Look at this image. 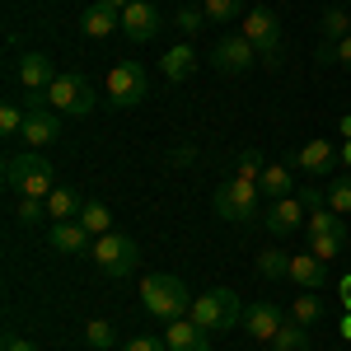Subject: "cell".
<instances>
[{
  "mask_svg": "<svg viewBox=\"0 0 351 351\" xmlns=\"http://www.w3.org/2000/svg\"><path fill=\"white\" fill-rule=\"evenodd\" d=\"M80 211H84V197L75 188H61V183H56V188L47 192V216L52 220H80Z\"/></svg>",
  "mask_w": 351,
  "mask_h": 351,
  "instance_id": "obj_20",
  "label": "cell"
},
{
  "mask_svg": "<svg viewBox=\"0 0 351 351\" xmlns=\"http://www.w3.org/2000/svg\"><path fill=\"white\" fill-rule=\"evenodd\" d=\"M197 160V150H192V145H183V150H173V164H192Z\"/></svg>",
  "mask_w": 351,
  "mask_h": 351,
  "instance_id": "obj_41",
  "label": "cell"
},
{
  "mask_svg": "<svg viewBox=\"0 0 351 351\" xmlns=\"http://www.w3.org/2000/svg\"><path fill=\"white\" fill-rule=\"evenodd\" d=\"M47 243H52L56 253H66V258L94 253V234L84 230L80 220H52V225H47Z\"/></svg>",
  "mask_w": 351,
  "mask_h": 351,
  "instance_id": "obj_13",
  "label": "cell"
},
{
  "mask_svg": "<svg viewBox=\"0 0 351 351\" xmlns=\"http://www.w3.org/2000/svg\"><path fill=\"white\" fill-rule=\"evenodd\" d=\"M141 304H145V314H155L160 324H173V319H188L192 295H188V286H183L178 276L155 271V276L141 281Z\"/></svg>",
  "mask_w": 351,
  "mask_h": 351,
  "instance_id": "obj_1",
  "label": "cell"
},
{
  "mask_svg": "<svg viewBox=\"0 0 351 351\" xmlns=\"http://www.w3.org/2000/svg\"><path fill=\"white\" fill-rule=\"evenodd\" d=\"M24 141L28 145H52V141H61V112L47 104V94H28V104H24Z\"/></svg>",
  "mask_w": 351,
  "mask_h": 351,
  "instance_id": "obj_8",
  "label": "cell"
},
{
  "mask_svg": "<svg viewBox=\"0 0 351 351\" xmlns=\"http://www.w3.org/2000/svg\"><path fill=\"white\" fill-rule=\"evenodd\" d=\"M258 271H263L267 281L291 276V253H281V248H263V253H258Z\"/></svg>",
  "mask_w": 351,
  "mask_h": 351,
  "instance_id": "obj_28",
  "label": "cell"
},
{
  "mask_svg": "<svg viewBox=\"0 0 351 351\" xmlns=\"http://www.w3.org/2000/svg\"><path fill=\"white\" fill-rule=\"evenodd\" d=\"M243 38L253 43V52L263 56L271 71L281 66V24H276V14H271V10L253 5V10L243 14Z\"/></svg>",
  "mask_w": 351,
  "mask_h": 351,
  "instance_id": "obj_7",
  "label": "cell"
},
{
  "mask_svg": "<svg viewBox=\"0 0 351 351\" xmlns=\"http://www.w3.org/2000/svg\"><path fill=\"white\" fill-rule=\"evenodd\" d=\"M295 197H300V202H304V211H319V206H328V197H324V192H319V188H300Z\"/></svg>",
  "mask_w": 351,
  "mask_h": 351,
  "instance_id": "obj_39",
  "label": "cell"
},
{
  "mask_svg": "<svg viewBox=\"0 0 351 351\" xmlns=\"http://www.w3.org/2000/svg\"><path fill=\"white\" fill-rule=\"evenodd\" d=\"M243 0H202V14L211 19V24H230V19H239Z\"/></svg>",
  "mask_w": 351,
  "mask_h": 351,
  "instance_id": "obj_32",
  "label": "cell"
},
{
  "mask_svg": "<svg viewBox=\"0 0 351 351\" xmlns=\"http://www.w3.org/2000/svg\"><path fill=\"white\" fill-rule=\"evenodd\" d=\"M19 225H43L47 220V197H19Z\"/></svg>",
  "mask_w": 351,
  "mask_h": 351,
  "instance_id": "obj_34",
  "label": "cell"
},
{
  "mask_svg": "<svg viewBox=\"0 0 351 351\" xmlns=\"http://www.w3.org/2000/svg\"><path fill=\"white\" fill-rule=\"evenodd\" d=\"M304 202L300 197H281V202H271L267 211H263V225H267V234H276V239H286V234H295V230H304Z\"/></svg>",
  "mask_w": 351,
  "mask_h": 351,
  "instance_id": "obj_11",
  "label": "cell"
},
{
  "mask_svg": "<svg viewBox=\"0 0 351 351\" xmlns=\"http://www.w3.org/2000/svg\"><path fill=\"white\" fill-rule=\"evenodd\" d=\"M319 61H324V66H347L351 71V38H342V43H324V47H319Z\"/></svg>",
  "mask_w": 351,
  "mask_h": 351,
  "instance_id": "obj_35",
  "label": "cell"
},
{
  "mask_svg": "<svg viewBox=\"0 0 351 351\" xmlns=\"http://www.w3.org/2000/svg\"><path fill=\"white\" fill-rule=\"evenodd\" d=\"M160 66H164V80L178 84V80H188L192 71H197V52H192L188 43H178V47H169V52H164Z\"/></svg>",
  "mask_w": 351,
  "mask_h": 351,
  "instance_id": "obj_22",
  "label": "cell"
},
{
  "mask_svg": "<svg viewBox=\"0 0 351 351\" xmlns=\"http://www.w3.org/2000/svg\"><path fill=\"white\" fill-rule=\"evenodd\" d=\"M342 337H347V342H351V314H347V319H342Z\"/></svg>",
  "mask_w": 351,
  "mask_h": 351,
  "instance_id": "obj_46",
  "label": "cell"
},
{
  "mask_svg": "<svg viewBox=\"0 0 351 351\" xmlns=\"http://www.w3.org/2000/svg\"><path fill=\"white\" fill-rule=\"evenodd\" d=\"M271 351H309V332L295 324V319H286L281 332L271 337Z\"/></svg>",
  "mask_w": 351,
  "mask_h": 351,
  "instance_id": "obj_27",
  "label": "cell"
},
{
  "mask_svg": "<svg viewBox=\"0 0 351 351\" xmlns=\"http://www.w3.org/2000/svg\"><path fill=\"white\" fill-rule=\"evenodd\" d=\"M104 5H108V10H117V14H122V10H127V5H132V0H104Z\"/></svg>",
  "mask_w": 351,
  "mask_h": 351,
  "instance_id": "obj_44",
  "label": "cell"
},
{
  "mask_svg": "<svg viewBox=\"0 0 351 351\" xmlns=\"http://www.w3.org/2000/svg\"><path fill=\"white\" fill-rule=\"evenodd\" d=\"M24 117H28V112L19 108V104H5V108H0V132L19 136V132H24Z\"/></svg>",
  "mask_w": 351,
  "mask_h": 351,
  "instance_id": "obj_36",
  "label": "cell"
},
{
  "mask_svg": "<svg viewBox=\"0 0 351 351\" xmlns=\"http://www.w3.org/2000/svg\"><path fill=\"white\" fill-rule=\"evenodd\" d=\"M258 202H263L258 178H243V173H230V178L216 188V197H211L216 216L220 220H234V225H248V220L258 216Z\"/></svg>",
  "mask_w": 351,
  "mask_h": 351,
  "instance_id": "obj_3",
  "label": "cell"
},
{
  "mask_svg": "<svg viewBox=\"0 0 351 351\" xmlns=\"http://www.w3.org/2000/svg\"><path fill=\"white\" fill-rule=\"evenodd\" d=\"M104 276H132L141 267V243L132 234H104V239H94V253H89Z\"/></svg>",
  "mask_w": 351,
  "mask_h": 351,
  "instance_id": "obj_6",
  "label": "cell"
},
{
  "mask_svg": "<svg viewBox=\"0 0 351 351\" xmlns=\"http://www.w3.org/2000/svg\"><path fill=\"white\" fill-rule=\"evenodd\" d=\"M160 10L150 5V0H132L127 10H122V33L132 38V43H150V38H160Z\"/></svg>",
  "mask_w": 351,
  "mask_h": 351,
  "instance_id": "obj_12",
  "label": "cell"
},
{
  "mask_svg": "<svg viewBox=\"0 0 351 351\" xmlns=\"http://www.w3.org/2000/svg\"><path fill=\"white\" fill-rule=\"evenodd\" d=\"M14 75H19V84H24L28 94H47V89H52V80L61 75V71L52 66V56L24 52V56H19V71H14Z\"/></svg>",
  "mask_w": 351,
  "mask_h": 351,
  "instance_id": "obj_14",
  "label": "cell"
},
{
  "mask_svg": "<svg viewBox=\"0 0 351 351\" xmlns=\"http://www.w3.org/2000/svg\"><path fill=\"white\" fill-rule=\"evenodd\" d=\"M117 28H122V14L108 10L104 0H94V5L80 14V33H84V38H112Z\"/></svg>",
  "mask_w": 351,
  "mask_h": 351,
  "instance_id": "obj_19",
  "label": "cell"
},
{
  "mask_svg": "<svg viewBox=\"0 0 351 351\" xmlns=\"http://www.w3.org/2000/svg\"><path fill=\"white\" fill-rule=\"evenodd\" d=\"M337 291H342V304H347V314H351V276H342V281H337Z\"/></svg>",
  "mask_w": 351,
  "mask_h": 351,
  "instance_id": "obj_42",
  "label": "cell"
},
{
  "mask_svg": "<svg viewBox=\"0 0 351 351\" xmlns=\"http://www.w3.org/2000/svg\"><path fill=\"white\" fill-rule=\"evenodd\" d=\"M328 206L337 211V216H351V178H328Z\"/></svg>",
  "mask_w": 351,
  "mask_h": 351,
  "instance_id": "obj_31",
  "label": "cell"
},
{
  "mask_svg": "<svg viewBox=\"0 0 351 351\" xmlns=\"http://www.w3.org/2000/svg\"><path fill=\"white\" fill-rule=\"evenodd\" d=\"M281 324H286V314H281V309H276L271 300H258V304H253V309L243 314V328H248V332H253L258 342H271V337L281 332Z\"/></svg>",
  "mask_w": 351,
  "mask_h": 351,
  "instance_id": "obj_16",
  "label": "cell"
},
{
  "mask_svg": "<svg viewBox=\"0 0 351 351\" xmlns=\"http://www.w3.org/2000/svg\"><path fill=\"white\" fill-rule=\"evenodd\" d=\"M84 342L94 351H108V347H117V332H112L108 319H94V324H84Z\"/></svg>",
  "mask_w": 351,
  "mask_h": 351,
  "instance_id": "obj_30",
  "label": "cell"
},
{
  "mask_svg": "<svg viewBox=\"0 0 351 351\" xmlns=\"http://www.w3.org/2000/svg\"><path fill=\"white\" fill-rule=\"evenodd\" d=\"M304 234H337V239H347V230H342V216H337L332 206H319V211H309V216H304Z\"/></svg>",
  "mask_w": 351,
  "mask_h": 351,
  "instance_id": "obj_23",
  "label": "cell"
},
{
  "mask_svg": "<svg viewBox=\"0 0 351 351\" xmlns=\"http://www.w3.org/2000/svg\"><path fill=\"white\" fill-rule=\"evenodd\" d=\"M5 188L14 197H47L56 188V169L38 150H19L5 160Z\"/></svg>",
  "mask_w": 351,
  "mask_h": 351,
  "instance_id": "obj_2",
  "label": "cell"
},
{
  "mask_svg": "<svg viewBox=\"0 0 351 351\" xmlns=\"http://www.w3.org/2000/svg\"><path fill=\"white\" fill-rule=\"evenodd\" d=\"M342 164L351 169V141H342Z\"/></svg>",
  "mask_w": 351,
  "mask_h": 351,
  "instance_id": "obj_45",
  "label": "cell"
},
{
  "mask_svg": "<svg viewBox=\"0 0 351 351\" xmlns=\"http://www.w3.org/2000/svg\"><path fill=\"white\" fill-rule=\"evenodd\" d=\"M319 24H324V43H342V38H351V14L342 10V5H328Z\"/></svg>",
  "mask_w": 351,
  "mask_h": 351,
  "instance_id": "obj_26",
  "label": "cell"
},
{
  "mask_svg": "<svg viewBox=\"0 0 351 351\" xmlns=\"http://www.w3.org/2000/svg\"><path fill=\"white\" fill-rule=\"evenodd\" d=\"M337 136H342V141H351V112L342 117V122H337Z\"/></svg>",
  "mask_w": 351,
  "mask_h": 351,
  "instance_id": "obj_43",
  "label": "cell"
},
{
  "mask_svg": "<svg viewBox=\"0 0 351 351\" xmlns=\"http://www.w3.org/2000/svg\"><path fill=\"white\" fill-rule=\"evenodd\" d=\"M304 253H314V258L332 263V258L342 253V239H337V234H304Z\"/></svg>",
  "mask_w": 351,
  "mask_h": 351,
  "instance_id": "obj_29",
  "label": "cell"
},
{
  "mask_svg": "<svg viewBox=\"0 0 351 351\" xmlns=\"http://www.w3.org/2000/svg\"><path fill=\"white\" fill-rule=\"evenodd\" d=\"M145 94H150V80H145V71L136 61H117L108 71V104L112 108H136Z\"/></svg>",
  "mask_w": 351,
  "mask_h": 351,
  "instance_id": "obj_9",
  "label": "cell"
},
{
  "mask_svg": "<svg viewBox=\"0 0 351 351\" xmlns=\"http://www.w3.org/2000/svg\"><path fill=\"white\" fill-rule=\"evenodd\" d=\"M0 351H38V347L28 342L24 332H5V342H0Z\"/></svg>",
  "mask_w": 351,
  "mask_h": 351,
  "instance_id": "obj_40",
  "label": "cell"
},
{
  "mask_svg": "<svg viewBox=\"0 0 351 351\" xmlns=\"http://www.w3.org/2000/svg\"><path fill=\"white\" fill-rule=\"evenodd\" d=\"M253 43L243 38V33H225L216 47H211V66L225 71V75H243V71H253Z\"/></svg>",
  "mask_w": 351,
  "mask_h": 351,
  "instance_id": "obj_10",
  "label": "cell"
},
{
  "mask_svg": "<svg viewBox=\"0 0 351 351\" xmlns=\"http://www.w3.org/2000/svg\"><path fill=\"white\" fill-rule=\"evenodd\" d=\"M173 24H178L183 38H197L202 24H206V14H202V10H192V5H178V10H173Z\"/></svg>",
  "mask_w": 351,
  "mask_h": 351,
  "instance_id": "obj_33",
  "label": "cell"
},
{
  "mask_svg": "<svg viewBox=\"0 0 351 351\" xmlns=\"http://www.w3.org/2000/svg\"><path fill=\"white\" fill-rule=\"evenodd\" d=\"M164 342H169V351H211V332L192 319H173L164 328Z\"/></svg>",
  "mask_w": 351,
  "mask_h": 351,
  "instance_id": "obj_15",
  "label": "cell"
},
{
  "mask_svg": "<svg viewBox=\"0 0 351 351\" xmlns=\"http://www.w3.org/2000/svg\"><path fill=\"white\" fill-rule=\"evenodd\" d=\"M337 160H342V150H332L328 141H309V145L295 155V164L309 173V178H328V173L337 169Z\"/></svg>",
  "mask_w": 351,
  "mask_h": 351,
  "instance_id": "obj_17",
  "label": "cell"
},
{
  "mask_svg": "<svg viewBox=\"0 0 351 351\" xmlns=\"http://www.w3.org/2000/svg\"><path fill=\"white\" fill-rule=\"evenodd\" d=\"M80 225L89 230V234H94V239H104V234H112V211L104 206V202H84Z\"/></svg>",
  "mask_w": 351,
  "mask_h": 351,
  "instance_id": "obj_25",
  "label": "cell"
},
{
  "mask_svg": "<svg viewBox=\"0 0 351 351\" xmlns=\"http://www.w3.org/2000/svg\"><path fill=\"white\" fill-rule=\"evenodd\" d=\"M192 324H202L206 332H225V328H239L243 324V309H239V295L234 291H202V295H192V309H188Z\"/></svg>",
  "mask_w": 351,
  "mask_h": 351,
  "instance_id": "obj_4",
  "label": "cell"
},
{
  "mask_svg": "<svg viewBox=\"0 0 351 351\" xmlns=\"http://www.w3.org/2000/svg\"><path fill=\"white\" fill-rule=\"evenodd\" d=\"M122 351H169V342H164V337H145V332H141V337H132Z\"/></svg>",
  "mask_w": 351,
  "mask_h": 351,
  "instance_id": "obj_38",
  "label": "cell"
},
{
  "mask_svg": "<svg viewBox=\"0 0 351 351\" xmlns=\"http://www.w3.org/2000/svg\"><path fill=\"white\" fill-rule=\"evenodd\" d=\"M47 104L56 112H66V117H89L94 104H99V94H94V84L75 75V71H66V75H56L52 89H47Z\"/></svg>",
  "mask_w": 351,
  "mask_h": 351,
  "instance_id": "obj_5",
  "label": "cell"
},
{
  "mask_svg": "<svg viewBox=\"0 0 351 351\" xmlns=\"http://www.w3.org/2000/svg\"><path fill=\"white\" fill-rule=\"evenodd\" d=\"M291 281L304 291H324L328 286V263L314 253H291Z\"/></svg>",
  "mask_w": 351,
  "mask_h": 351,
  "instance_id": "obj_18",
  "label": "cell"
},
{
  "mask_svg": "<svg viewBox=\"0 0 351 351\" xmlns=\"http://www.w3.org/2000/svg\"><path fill=\"white\" fill-rule=\"evenodd\" d=\"M263 169H267V164H263L258 150H239V173L243 178H263Z\"/></svg>",
  "mask_w": 351,
  "mask_h": 351,
  "instance_id": "obj_37",
  "label": "cell"
},
{
  "mask_svg": "<svg viewBox=\"0 0 351 351\" xmlns=\"http://www.w3.org/2000/svg\"><path fill=\"white\" fill-rule=\"evenodd\" d=\"M258 188H263V197L281 202V197H295V178H291V169H286V164H267V169H263V178H258Z\"/></svg>",
  "mask_w": 351,
  "mask_h": 351,
  "instance_id": "obj_21",
  "label": "cell"
},
{
  "mask_svg": "<svg viewBox=\"0 0 351 351\" xmlns=\"http://www.w3.org/2000/svg\"><path fill=\"white\" fill-rule=\"evenodd\" d=\"M291 319H295L300 328H314V324H324V300L314 295V291H304V295L291 300Z\"/></svg>",
  "mask_w": 351,
  "mask_h": 351,
  "instance_id": "obj_24",
  "label": "cell"
}]
</instances>
